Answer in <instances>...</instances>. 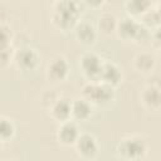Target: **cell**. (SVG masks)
I'll use <instances>...</instances> for the list:
<instances>
[{"mask_svg": "<svg viewBox=\"0 0 161 161\" xmlns=\"http://www.w3.org/2000/svg\"><path fill=\"white\" fill-rule=\"evenodd\" d=\"M78 15V5L73 1H62L57 4V13L54 15V21L58 26L68 29L73 26Z\"/></svg>", "mask_w": 161, "mask_h": 161, "instance_id": "cell-1", "label": "cell"}, {"mask_svg": "<svg viewBox=\"0 0 161 161\" xmlns=\"http://www.w3.org/2000/svg\"><path fill=\"white\" fill-rule=\"evenodd\" d=\"M83 93L88 99L96 103H106L113 96L112 88L104 83L103 84H87L83 89Z\"/></svg>", "mask_w": 161, "mask_h": 161, "instance_id": "cell-2", "label": "cell"}, {"mask_svg": "<svg viewBox=\"0 0 161 161\" xmlns=\"http://www.w3.org/2000/svg\"><path fill=\"white\" fill-rule=\"evenodd\" d=\"M121 153L131 160H136L145 152V143L138 138H127L119 146Z\"/></svg>", "mask_w": 161, "mask_h": 161, "instance_id": "cell-3", "label": "cell"}, {"mask_svg": "<svg viewBox=\"0 0 161 161\" xmlns=\"http://www.w3.org/2000/svg\"><path fill=\"white\" fill-rule=\"evenodd\" d=\"M80 65L83 72L86 73L87 77L89 78H99V73L102 69V63L101 59L92 53H88L86 55H83L82 60H80Z\"/></svg>", "mask_w": 161, "mask_h": 161, "instance_id": "cell-4", "label": "cell"}, {"mask_svg": "<svg viewBox=\"0 0 161 161\" xmlns=\"http://www.w3.org/2000/svg\"><path fill=\"white\" fill-rule=\"evenodd\" d=\"M118 30H119V34L125 38V39H141V35L142 33L145 31L143 28H141L137 23H135L132 19H123L119 25H118Z\"/></svg>", "mask_w": 161, "mask_h": 161, "instance_id": "cell-5", "label": "cell"}, {"mask_svg": "<svg viewBox=\"0 0 161 161\" xmlns=\"http://www.w3.org/2000/svg\"><path fill=\"white\" fill-rule=\"evenodd\" d=\"M99 78L103 80L104 84L107 86H114L119 82L121 79V73L118 70V68L113 64H102V69H101V73H99Z\"/></svg>", "mask_w": 161, "mask_h": 161, "instance_id": "cell-6", "label": "cell"}, {"mask_svg": "<svg viewBox=\"0 0 161 161\" xmlns=\"http://www.w3.org/2000/svg\"><path fill=\"white\" fill-rule=\"evenodd\" d=\"M77 147H78L79 152L86 157H92L97 151V143H96L94 138L92 136H89V135L80 136L78 138Z\"/></svg>", "mask_w": 161, "mask_h": 161, "instance_id": "cell-7", "label": "cell"}, {"mask_svg": "<svg viewBox=\"0 0 161 161\" xmlns=\"http://www.w3.org/2000/svg\"><path fill=\"white\" fill-rule=\"evenodd\" d=\"M18 64L24 69H33L38 63V55L33 49H21L18 54Z\"/></svg>", "mask_w": 161, "mask_h": 161, "instance_id": "cell-8", "label": "cell"}, {"mask_svg": "<svg viewBox=\"0 0 161 161\" xmlns=\"http://www.w3.org/2000/svg\"><path fill=\"white\" fill-rule=\"evenodd\" d=\"M68 65L63 58H55L49 64V75L53 79H62L67 74Z\"/></svg>", "mask_w": 161, "mask_h": 161, "instance_id": "cell-9", "label": "cell"}, {"mask_svg": "<svg viewBox=\"0 0 161 161\" xmlns=\"http://www.w3.org/2000/svg\"><path fill=\"white\" fill-rule=\"evenodd\" d=\"M78 138V130L74 123L67 122L59 128V140L64 143H72Z\"/></svg>", "mask_w": 161, "mask_h": 161, "instance_id": "cell-10", "label": "cell"}, {"mask_svg": "<svg viewBox=\"0 0 161 161\" xmlns=\"http://www.w3.org/2000/svg\"><path fill=\"white\" fill-rule=\"evenodd\" d=\"M70 113H72V104L68 102V99H60L53 107V116L60 121L67 119Z\"/></svg>", "mask_w": 161, "mask_h": 161, "instance_id": "cell-11", "label": "cell"}, {"mask_svg": "<svg viewBox=\"0 0 161 161\" xmlns=\"http://www.w3.org/2000/svg\"><path fill=\"white\" fill-rule=\"evenodd\" d=\"M72 113L78 119H86L91 114V106L84 99H78L72 104Z\"/></svg>", "mask_w": 161, "mask_h": 161, "instance_id": "cell-12", "label": "cell"}, {"mask_svg": "<svg viewBox=\"0 0 161 161\" xmlns=\"http://www.w3.org/2000/svg\"><path fill=\"white\" fill-rule=\"evenodd\" d=\"M77 36L83 42V43H92L94 40L96 33L94 29L91 24L88 23H82L78 29H77Z\"/></svg>", "mask_w": 161, "mask_h": 161, "instance_id": "cell-13", "label": "cell"}, {"mask_svg": "<svg viewBox=\"0 0 161 161\" xmlns=\"http://www.w3.org/2000/svg\"><path fill=\"white\" fill-rule=\"evenodd\" d=\"M143 101L147 106L150 107H157L160 104V92H158V88L157 87H151V88H147L145 92H143Z\"/></svg>", "mask_w": 161, "mask_h": 161, "instance_id": "cell-14", "label": "cell"}, {"mask_svg": "<svg viewBox=\"0 0 161 161\" xmlns=\"http://www.w3.org/2000/svg\"><path fill=\"white\" fill-rule=\"evenodd\" d=\"M152 65H153V58L148 54H140L136 58V67L140 70L147 72L152 68Z\"/></svg>", "mask_w": 161, "mask_h": 161, "instance_id": "cell-15", "label": "cell"}, {"mask_svg": "<svg viewBox=\"0 0 161 161\" xmlns=\"http://www.w3.org/2000/svg\"><path fill=\"white\" fill-rule=\"evenodd\" d=\"M116 26V20L112 15L109 14H106V15H102L101 19H99V28L104 31V33H109L111 30H113Z\"/></svg>", "mask_w": 161, "mask_h": 161, "instance_id": "cell-16", "label": "cell"}, {"mask_svg": "<svg viewBox=\"0 0 161 161\" xmlns=\"http://www.w3.org/2000/svg\"><path fill=\"white\" fill-rule=\"evenodd\" d=\"M14 132V127L11 122L6 118H0V140L9 138Z\"/></svg>", "mask_w": 161, "mask_h": 161, "instance_id": "cell-17", "label": "cell"}, {"mask_svg": "<svg viewBox=\"0 0 161 161\" xmlns=\"http://www.w3.org/2000/svg\"><path fill=\"white\" fill-rule=\"evenodd\" d=\"M127 6L131 13L138 14V13H143L150 6V1H140V0L130 1V3H127Z\"/></svg>", "mask_w": 161, "mask_h": 161, "instance_id": "cell-18", "label": "cell"}, {"mask_svg": "<svg viewBox=\"0 0 161 161\" xmlns=\"http://www.w3.org/2000/svg\"><path fill=\"white\" fill-rule=\"evenodd\" d=\"M8 43H9V33L4 26L0 25V50L5 49Z\"/></svg>", "mask_w": 161, "mask_h": 161, "instance_id": "cell-19", "label": "cell"}, {"mask_svg": "<svg viewBox=\"0 0 161 161\" xmlns=\"http://www.w3.org/2000/svg\"><path fill=\"white\" fill-rule=\"evenodd\" d=\"M160 20V15L157 11H150L146 16H145V21L150 25H153V24H157Z\"/></svg>", "mask_w": 161, "mask_h": 161, "instance_id": "cell-20", "label": "cell"}, {"mask_svg": "<svg viewBox=\"0 0 161 161\" xmlns=\"http://www.w3.org/2000/svg\"><path fill=\"white\" fill-rule=\"evenodd\" d=\"M9 60V53L6 52V49H1L0 50V67H4Z\"/></svg>", "mask_w": 161, "mask_h": 161, "instance_id": "cell-21", "label": "cell"}]
</instances>
